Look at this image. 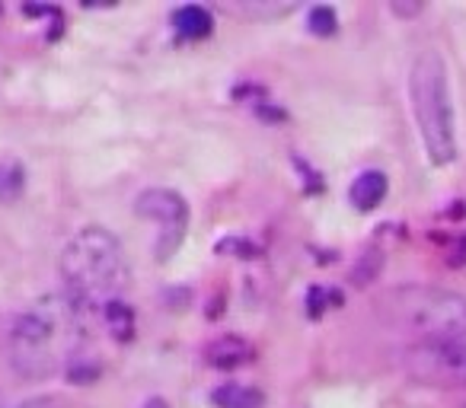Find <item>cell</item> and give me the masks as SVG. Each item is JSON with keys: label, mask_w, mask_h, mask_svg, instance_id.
Returning <instances> with one entry per match:
<instances>
[{"label": "cell", "mask_w": 466, "mask_h": 408, "mask_svg": "<svg viewBox=\"0 0 466 408\" xmlns=\"http://www.w3.org/2000/svg\"><path fill=\"white\" fill-rule=\"evenodd\" d=\"M211 402L217 408H262V393L246 383H221L211 393Z\"/></svg>", "instance_id": "cell-10"}, {"label": "cell", "mask_w": 466, "mask_h": 408, "mask_svg": "<svg viewBox=\"0 0 466 408\" xmlns=\"http://www.w3.org/2000/svg\"><path fill=\"white\" fill-rule=\"evenodd\" d=\"M100 313H102V319H106L112 338H119V342H131V338H135V309H131L125 300L102 303Z\"/></svg>", "instance_id": "cell-11"}, {"label": "cell", "mask_w": 466, "mask_h": 408, "mask_svg": "<svg viewBox=\"0 0 466 408\" xmlns=\"http://www.w3.org/2000/svg\"><path fill=\"white\" fill-rule=\"evenodd\" d=\"M83 309L68 294L45 297L10 326V364L23 380L64 374L83 338Z\"/></svg>", "instance_id": "cell-1"}, {"label": "cell", "mask_w": 466, "mask_h": 408, "mask_svg": "<svg viewBox=\"0 0 466 408\" xmlns=\"http://www.w3.org/2000/svg\"><path fill=\"white\" fill-rule=\"evenodd\" d=\"M463 408H466V405H463Z\"/></svg>", "instance_id": "cell-20"}, {"label": "cell", "mask_w": 466, "mask_h": 408, "mask_svg": "<svg viewBox=\"0 0 466 408\" xmlns=\"http://www.w3.org/2000/svg\"><path fill=\"white\" fill-rule=\"evenodd\" d=\"M144 408H169V405L163 399H147V402H144Z\"/></svg>", "instance_id": "cell-19"}, {"label": "cell", "mask_w": 466, "mask_h": 408, "mask_svg": "<svg viewBox=\"0 0 466 408\" xmlns=\"http://www.w3.org/2000/svg\"><path fill=\"white\" fill-rule=\"evenodd\" d=\"M307 307H310V316H319V313H323V290L313 288L310 294H307Z\"/></svg>", "instance_id": "cell-17"}, {"label": "cell", "mask_w": 466, "mask_h": 408, "mask_svg": "<svg viewBox=\"0 0 466 408\" xmlns=\"http://www.w3.org/2000/svg\"><path fill=\"white\" fill-rule=\"evenodd\" d=\"M26 192V166L20 160H0V204H14Z\"/></svg>", "instance_id": "cell-12"}, {"label": "cell", "mask_w": 466, "mask_h": 408, "mask_svg": "<svg viewBox=\"0 0 466 408\" xmlns=\"http://www.w3.org/2000/svg\"><path fill=\"white\" fill-rule=\"evenodd\" d=\"M20 408H68V405H64V399H58V395H33V399H26Z\"/></svg>", "instance_id": "cell-16"}, {"label": "cell", "mask_w": 466, "mask_h": 408, "mask_svg": "<svg viewBox=\"0 0 466 408\" xmlns=\"http://www.w3.org/2000/svg\"><path fill=\"white\" fill-rule=\"evenodd\" d=\"M102 374V367L96 361H90V357H81L77 355L74 361L64 367V376H68L71 383H77V386H87V383H93L96 376Z\"/></svg>", "instance_id": "cell-13"}, {"label": "cell", "mask_w": 466, "mask_h": 408, "mask_svg": "<svg viewBox=\"0 0 466 408\" xmlns=\"http://www.w3.org/2000/svg\"><path fill=\"white\" fill-rule=\"evenodd\" d=\"M447 261H451V265H466V240H460L457 246L451 249V259Z\"/></svg>", "instance_id": "cell-18"}, {"label": "cell", "mask_w": 466, "mask_h": 408, "mask_svg": "<svg viewBox=\"0 0 466 408\" xmlns=\"http://www.w3.org/2000/svg\"><path fill=\"white\" fill-rule=\"evenodd\" d=\"M173 29H176L179 39H189V42H198V39H208L211 29H214V20L204 7L198 4H185L173 14Z\"/></svg>", "instance_id": "cell-9"}, {"label": "cell", "mask_w": 466, "mask_h": 408, "mask_svg": "<svg viewBox=\"0 0 466 408\" xmlns=\"http://www.w3.org/2000/svg\"><path fill=\"white\" fill-rule=\"evenodd\" d=\"M252 357H256V348L246 338H240V335H217L214 342L204 345V364L214 370L246 367Z\"/></svg>", "instance_id": "cell-7"}, {"label": "cell", "mask_w": 466, "mask_h": 408, "mask_svg": "<svg viewBox=\"0 0 466 408\" xmlns=\"http://www.w3.org/2000/svg\"><path fill=\"white\" fill-rule=\"evenodd\" d=\"M409 100H413V115L425 141L428 160L434 166H447L457 157V131H453L447 64L434 48L415 54L409 71Z\"/></svg>", "instance_id": "cell-4"}, {"label": "cell", "mask_w": 466, "mask_h": 408, "mask_svg": "<svg viewBox=\"0 0 466 408\" xmlns=\"http://www.w3.org/2000/svg\"><path fill=\"white\" fill-rule=\"evenodd\" d=\"M58 268L64 278V294L83 313L100 309L109 300H119V294L128 284L125 249L106 227H83L81 233L71 236Z\"/></svg>", "instance_id": "cell-2"}, {"label": "cell", "mask_w": 466, "mask_h": 408, "mask_svg": "<svg viewBox=\"0 0 466 408\" xmlns=\"http://www.w3.org/2000/svg\"><path fill=\"white\" fill-rule=\"evenodd\" d=\"M386 188H390L386 173H380V169H365V173L355 176L352 188H348V201L355 204V211H374L380 201L386 198Z\"/></svg>", "instance_id": "cell-8"}, {"label": "cell", "mask_w": 466, "mask_h": 408, "mask_svg": "<svg viewBox=\"0 0 466 408\" xmlns=\"http://www.w3.org/2000/svg\"><path fill=\"white\" fill-rule=\"evenodd\" d=\"M403 370L422 386L466 389V338L463 342H419L405 348Z\"/></svg>", "instance_id": "cell-5"}, {"label": "cell", "mask_w": 466, "mask_h": 408, "mask_svg": "<svg viewBox=\"0 0 466 408\" xmlns=\"http://www.w3.org/2000/svg\"><path fill=\"white\" fill-rule=\"evenodd\" d=\"M217 252H237L240 259H256L259 255V246L250 240H237V236H227V240L217 242Z\"/></svg>", "instance_id": "cell-15"}, {"label": "cell", "mask_w": 466, "mask_h": 408, "mask_svg": "<svg viewBox=\"0 0 466 408\" xmlns=\"http://www.w3.org/2000/svg\"><path fill=\"white\" fill-rule=\"evenodd\" d=\"M307 26H310L313 35H332L338 26V16L332 7H313L310 14H307Z\"/></svg>", "instance_id": "cell-14"}, {"label": "cell", "mask_w": 466, "mask_h": 408, "mask_svg": "<svg viewBox=\"0 0 466 408\" xmlns=\"http://www.w3.org/2000/svg\"><path fill=\"white\" fill-rule=\"evenodd\" d=\"M377 313L386 326L419 342H463L466 338V297L432 284H403L380 297Z\"/></svg>", "instance_id": "cell-3"}, {"label": "cell", "mask_w": 466, "mask_h": 408, "mask_svg": "<svg viewBox=\"0 0 466 408\" xmlns=\"http://www.w3.org/2000/svg\"><path fill=\"white\" fill-rule=\"evenodd\" d=\"M135 214L144 221H154L160 227V242H157V259L166 261L185 240L189 230V204L173 188H144L135 198Z\"/></svg>", "instance_id": "cell-6"}]
</instances>
